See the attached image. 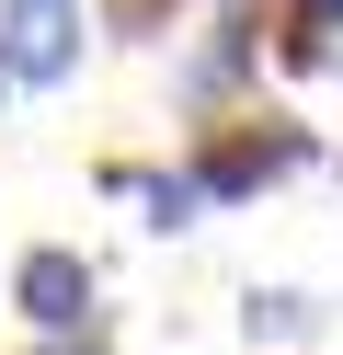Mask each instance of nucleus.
<instances>
[{
  "mask_svg": "<svg viewBox=\"0 0 343 355\" xmlns=\"http://www.w3.org/2000/svg\"><path fill=\"white\" fill-rule=\"evenodd\" d=\"M80 69V0H0V80H69Z\"/></svg>",
  "mask_w": 343,
  "mask_h": 355,
  "instance_id": "1",
  "label": "nucleus"
},
{
  "mask_svg": "<svg viewBox=\"0 0 343 355\" xmlns=\"http://www.w3.org/2000/svg\"><path fill=\"white\" fill-rule=\"evenodd\" d=\"M12 298H23L35 332H80V321H91V263H80V252H23Z\"/></svg>",
  "mask_w": 343,
  "mask_h": 355,
  "instance_id": "2",
  "label": "nucleus"
},
{
  "mask_svg": "<svg viewBox=\"0 0 343 355\" xmlns=\"http://www.w3.org/2000/svg\"><path fill=\"white\" fill-rule=\"evenodd\" d=\"M240 332H252V344H309L320 309L297 298V286H274V298H252V309H240Z\"/></svg>",
  "mask_w": 343,
  "mask_h": 355,
  "instance_id": "3",
  "label": "nucleus"
},
{
  "mask_svg": "<svg viewBox=\"0 0 343 355\" xmlns=\"http://www.w3.org/2000/svg\"><path fill=\"white\" fill-rule=\"evenodd\" d=\"M195 207H206V184H195V172H160V184H149V218H160V230H183Z\"/></svg>",
  "mask_w": 343,
  "mask_h": 355,
  "instance_id": "4",
  "label": "nucleus"
},
{
  "mask_svg": "<svg viewBox=\"0 0 343 355\" xmlns=\"http://www.w3.org/2000/svg\"><path fill=\"white\" fill-rule=\"evenodd\" d=\"M332 35H343V0H309L297 12V58H332Z\"/></svg>",
  "mask_w": 343,
  "mask_h": 355,
  "instance_id": "5",
  "label": "nucleus"
},
{
  "mask_svg": "<svg viewBox=\"0 0 343 355\" xmlns=\"http://www.w3.org/2000/svg\"><path fill=\"white\" fill-rule=\"evenodd\" d=\"M46 355H91V344H46Z\"/></svg>",
  "mask_w": 343,
  "mask_h": 355,
  "instance_id": "6",
  "label": "nucleus"
}]
</instances>
